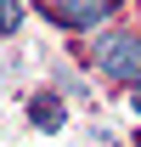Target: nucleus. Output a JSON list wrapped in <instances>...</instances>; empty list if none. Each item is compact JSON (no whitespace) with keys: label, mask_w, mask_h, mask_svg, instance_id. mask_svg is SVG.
Returning a JSON list of instances; mask_svg holds the SVG:
<instances>
[{"label":"nucleus","mask_w":141,"mask_h":147,"mask_svg":"<svg viewBox=\"0 0 141 147\" xmlns=\"http://www.w3.org/2000/svg\"><path fill=\"white\" fill-rule=\"evenodd\" d=\"M96 68L119 85H141V40L136 34H107L96 40Z\"/></svg>","instance_id":"obj_1"},{"label":"nucleus","mask_w":141,"mask_h":147,"mask_svg":"<svg viewBox=\"0 0 141 147\" xmlns=\"http://www.w3.org/2000/svg\"><path fill=\"white\" fill-rule=\"evenodd\" d=\"M107 11H113V0H45V17L62 28H102Z\"/></svg>","instance_id":"obj_2"},{"label":"nucleus","mask_w":141,"mask_h":147,"mask_svg":"<svg viewBox=\"0 0 141 147\" xmlns=\"http://www.w3.org/2000/svg\"><path fill=\"white\" fill-rule=\"evenodd\" d=\"M28 119H34L40 130H62L68 113H62V102H51V96H34V102H28Z\"/></svg>","instance_id":"obj_3"},{"label":"nucleus","mask_w":141,"mask_h":147,"mask_svg":"<svg viewBox=\"0 0 141 147\" xmlns=\"http://www.w3.org/2000/svg\"><path fill=\"white\" fill-rule=\"evenodd\" d=\"M23 23V0H0V34H11Z\"/></svg>","instance_id":"obj_4"}]
</instances>
